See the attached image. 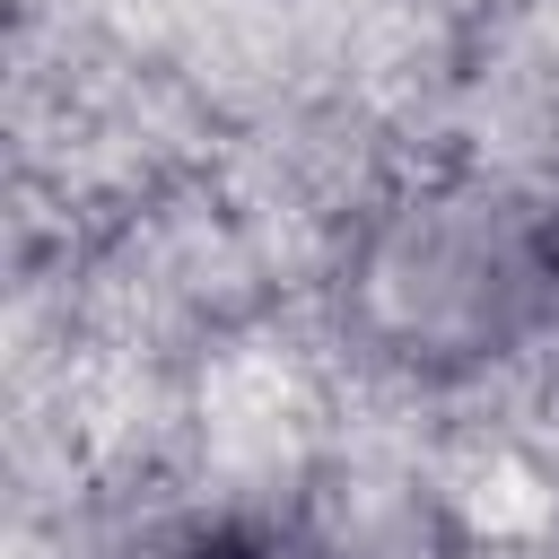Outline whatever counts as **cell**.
I'll return each mask as SVG.
<instances>
[{"instance_id":"cell-1","label":"cell","mask_w":559,"mask_h":559,"mask_svg":"<svg viewBox=\"0 0 559 559\" xmlns=\"http://www.w3.org/2000/svg\"><path fill=\"white\" fill-rule=\"evenodd\" d=\"M332 332L358 367L454 393L559 323V262L542 201L498 175H419L367 201L332 253Z\"/></svg>"},{"instance_id":"cell-2","label":"cell","mask_w":559,"mask_h":559,"mask_svg":"<svg viewBox=\"0 0 559 559\" xmlns=\"http://www.w3.org/2000/svg\"><path fill=\"white\" fill-rule=\"evenodd\" d=\"M166 559H323V533L306 515H271V507H218V515H192Z\"/></svg>"},{"instance_id":"cell-3","label":"cell","mask_w":559,"mask_h":559,"mask_svg":"<svg viewBox=\"0 0 559 559\" xmlns=\"http://www.w3.org/2000/svg\"><path fill=\"white\" fill-rule=\"evenodd\" d=\"M542 227H550V262H559V183L542 192Z\"/></svg>"}]
</instances>
